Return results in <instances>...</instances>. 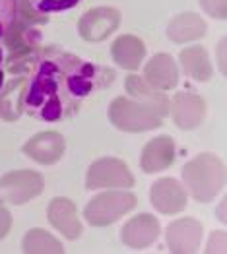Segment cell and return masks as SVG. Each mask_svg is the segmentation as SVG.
<instances>
[{"mask_svg": "<svg viewBox=\"0 0 227 254\" xmlns=\"http://www.w3.org/2000/svg\"><path fill=\"white\" fill-rule=\"evenodd\" d=\"M107 72L72 53L49 47L37 53L25 78L23 111L43 123L64 121L103 85Z\"/></svg>", "mask_w": 227, "mask_h": 254, "instance_id": "cell-1", "label": "cell"}, {"mask_svg": "<svg viewBox=\"0 0 227 254\" xmlns=\"http://www.w3.org/2000/svg\"><path fill=\"white\" fill-rule=\"evenodd\" d=\"M183 183L196 202H212L224 189L226 167L214 153H200L183 167Z\"/></svg>", "mask_w": 227, "mask_h": 254, "instance_id": "cell-2", "label": "cell"}, {"mask_svg": "<svg viewBox=\"0 0 227 254\" xmlns=\"http://www.w3.org/2000/svg\"><path fill=\"white\" fill-rule=\"evenodd\" d=\"M109 121L123 132H148L161 127L163 115L155 107L142 103L130 95H121L109 105Z\"/></svg>", "mask_w": 227, "mask_h": 254, "instance_id": "cell-3", "label": "cell"}, {"mask_svg": "<svg viewBox=\"0 0 227 254\" xmlns=\"http://www.w3.org/2000/svg\"><path fill=\"white\" fill-rule=\"evenodd\" d=\"M136 196L126 190H109L97 194L89 200L83 210V217L93 227H107L121 219L124 213L136 208Z\"/></svg>", "mask_w": 227, "mask_h": 254, "instance_id": "cell-4", "label": "cell"}, {"mask_svg": "<svg viewBox=\"0 0 227 254\" xmlns=\"http://www.w3.org/2000/svg\"><path fill=\"white\" fill-rule=\"evenodd\" d=\"M43 177L37 171H12L0 177V204L21 206L43 192Z\"/></svg>", "mask_w": 227, "mask_h": 254, "instance_id": "cell-5", "label": "cell"}, {"mask_svg": "<svg viewBox=\"0 0 227 254\" xmlns=\"http://www.w3.org/2000/svg\"><path fill=\"white\" fill-rule=\"evenodd\" d=\"M87 190L99 189H130L134 187V177L128 165L117 157H103L89 165L85 173Z\"/></svg>", "mask_w": 227, "mask_h": 254, "instance_id": "cell-6", "label": "cell"}, {"mask_svg": "<svg viewBox=\"0 0 227 254\" xmlns=\"http://www.w3.org/2000/svg\"><path fill=\"white\" fill-rule=\"evenodd\" d=\"M121 25V12L111 6L91 8L78 21V31L83 41L99 43L117 31Z\"/></svg>", "mask_w": 227, "mask_h": 254, "instance_id": "cell-7", "label": "cell"}, {"mask_svg": "<svg viewBox=\"0 0 227 254\" xmlns=\"http://www.w3.org/2000/svg\"><path fill=\"white\" fill-rule=\"evenodd\" d=\"M202 233H204V227L198 219H194V217L175 219L173 223L167 225V249L175 254L196 253L200 247V241H202Z\"/></svg>", "mask_w": 227, "mask_h": 254, "instance_id": "cell-8", "label": "cell"}, {"mask_svg": "<svg viewBox=\"0 0 227 254\" xmlns=\"http://www.w3.org/2000/svg\"><path fill=\"white\" fill-rule=\"evenodd\" d=\"M171 119L181 130H192L200 127L206 117V101L190 91H181L169 101Z\"/></svg>", "mask_w": 227, "mask_h": 254, "instance_id": "cell-9", "label": "cell"}, {"mask_svg": "<svg viewBox=\"0 0 227 254\" xmlns=\"http://www.w3.org/2000/svg\"><path fill=\"white\" fill-rule=\"evenodd\" d=\"M151 206L163 215H177L186 208L185 187L175 179H159L150 190Z\"/></svg>", "mask_w": 227, "mask_h": 254, "instance_id": "cell-10", "label": "cell"}, {"mask_svg": "<svg viewBox=\"0 0 227 254\" xmlns=\"http://www.w3.org/2000/svg\"><path fill=\"white\" fill-rule=\"evenodd\" d=\"M159 233H161L159 221L150 213H140L124 223L121 239L126 247L138 251V249H146L151 243H155Z\"/></svg>", "mask_w": 227, "mask_h": 254, "instance_id": "cell-11", "label": "cell"}, {"mask_svg": "<svg viewBox=\"0 0 227 254\" xmlns=\"http://www.w3.org/2000/svg\"><path fill=\"white\" fill-rule=\"evenodd\" d=\"M64 138L59 132L47 130V132H39L35 134L31 140H27V144L23 146V153L41 163V165H53L64 155Z\"/></svg>", "mask_w": 227, "mask_h": 254, "instance_id": "cell-12", "label": "cell"}, {"mask_svg": "<svg viewBox=\"0 0 227 254\" xmlns=\"http://www.w3.org/2000/svg\"><path fill=\"white\" fill-rule=\"evenodd\" d=\"M47 217L51 221V225L62 233L66 239H78L82 233V223L76 215V206L72 200L59 196V198H53L51 204H49V210H47Z\"/></svg>", "mask_w": 227, "mask_h": 254, "instance_id": "cell-13", "label": "cell"}, {"mask_svg": "<svg viewBox=\"0 0 227 254\" xmlns=\"http://www.w3.org/2000/svg\"><path fill=\"white\" fill-rule=\"evenodd\" d=\"M175 142L171 136H157L151 142H148L142 149L140 167L144 173H159L173 165L175 161Z\"/></svg>", "mask_w": 227, "mask_h": 254, "instance_id": "cell-14", "label": "cell"}, {"mask_svg": "<svg viewBox=\"0 0 227 254\" xmlns=\"http://www.w3.org/2000/svg\"><path fill=\"white\" fill-rule=\"evenodd\" d=\"M144 80L159 91L173 89L179 84V68L171 55L157 53L150 59L144 68Z\"/></svg>", "mask_w": 227, "mask_h": 254, "instance_id": "cell-15", "label": "cell"}, {"mask_svg": "<svg viewBox=\"0 0 227 254\" xmlns=\"http://www.w3.org/2000/svg\"><path fill=\"white\" fill-rule=\"evenodd\" d=\"M206 21L194 12H183V14L175 16L167 25V37L173 43L198 41L206 35Z\"/></svg>", "mask_w": 227, "mask_h": 254, "instance_id": "cell-16", "label": "cell"}, {"mask_svg": "<svg viewBox=\"0 0 227 254\" xmlns=\"http://www.w3.org/2000/svg\"><path fill=\"white\" fill-rule=\"evenodd\" d=\"M113 61L124 70H138L146 57V45L136 35H121L111 47Z\"/></svg>", "mask_w": 227, "mask_h": 254, "instance_id": "cell-17", "label": "cell"}, {"mask_svg": "<svg viewBox=\"0 0 227 254\" xmlns=\"http://www.w3.org/2000/svg\"><path fill=\"white\" fill-rule=\"evenodd\" d=\"M23 93H25V78H14L4 89H0V119L6 123L18 121L23 113Z\"/></svg>", "mask_w": 227, "mask_h": 254, "instance_id": "cell-18", "label": "cell"}, {"mask_svg": "<svg viewBox=\"0 0 227 254\" xmlns=\"http://www.w3.org/2000/svg\"><path fill=\"white\" fill-rule=\"evenodd\" d=\"M124 87H126V93L142 103H148V105L155 107L163 117L169 113V101L167 97L159 91L155 89L153 85H150L146 82L144 78L136 76V74H130L126 76V82H124Z\"/></svg>", "mask_w": 227, "mask_h": 254, "instance_id": "cell-19", "label": "cell"}, {"mask_svg": "<svg viewBox=\"0 0 227 254\" xmlns=\"http://www.w3.org/2000/svg\"><path fill=\"white\" fill-rule=\"evenodd\" d=\"M181 64H183V70L188 78L196 80V82H208L212 78V63H210V57H208V51L204 47H186L181 51L179 55Z\"/></svg>", "mask_w": 227, "mask_h": 254, "instance_id": "cell-20", "label": "cell"}, {"mask_svg": "<svg viewBox=\"0 0 227 254\" xmlns=\"http://www.w3.org/2000/svg\"><path fill=\"white\" fill-rule=\"evenodd\" d=\"M23 253L27 254H61L64 253V247L57 237L47 233L45 229H29L27 235L23 237L21 245Z\"/></svg>", "mask_w": 227, "mask_h": 254, "instance_id": "cell-21", "label": "cell"}, {"mask_svg": "<svg viewBox=\"0 0 227 254\" xmlns=\"http://www.w3.org/2000/svg\"><path fill=\"white\" fill-rule=\"evenodd\" d=\"M31 10L37 16H45V14H53V12H66L70 8H76L82 0H27Z\"/></svg>", "mask_w": 227, "mask_h": 254, "instance_id": "cell-22", "label": "cell"}, {"mask_svg": "<svg viewBox=\"0 0 227 254\" xmlns=\"http://www.w3.org/2000/svg\"><path fill=\"white\" fill-rule=\"evenodd\" d=\"M18 0H0V39L6 37L12 23L16 20Z\"/></svg>", "mask_w": 227, "mask_h": 254, "instance_id": "cell-23", "label": "cell"}, {"mask_svg": "<svg viewBox=\"0 0 227 254\" xmlns=\"http://www.w3.org/2000/svg\"><path fill=\"white\" fill-rule=\"evenodd\" d=\"M200 6L204 12L210 14L216 20H226L227 16V2L226 0H200Z\"/></svg>", "mask_w": 227, "mask_h": 254, "instance_id": "cell-24", "label": "cell"}, {"mask_svg": "<svg viewBox=\"0 0 227 254\" xmlns=\"http://www.w3.org/2000/svg\"><path fill=\"white\" fill-rule=\"evenodd\" d=\"M206 253H226V231H216L210 237Z\"/></svg>", "mask_w": 227, "mask_h": 254, "instance_id": "cell-25", "label": "cell"}, {"mask_svg": "<svg viewBox=\"0 0 227 254\" xmlns=\"http://www.w3.org/2000/svg\"><path fill=\"white\" fill-rule=\"evenodd\" d=\"M10 227H12V215L4 206H0V239H4L8 235Z\"/></svg>", "mask_w": 227, "mask_h": 254, "instance_id": "cell-26", "label": "cell"}, {"mask_svg": "<svg viewBox=\"0 0 227 254\" xmlns=\"http://www.w3.org/2000/svg\"><path fill=\"white\" fill-rule=\"evenodd\" d=\"M2 84H4V51L0 47V89H2Z\"/></svg>", "mask_w": 227, "mask_h": 254, "instance_id": "cell-27", "label": "cell"}]
</instances>
